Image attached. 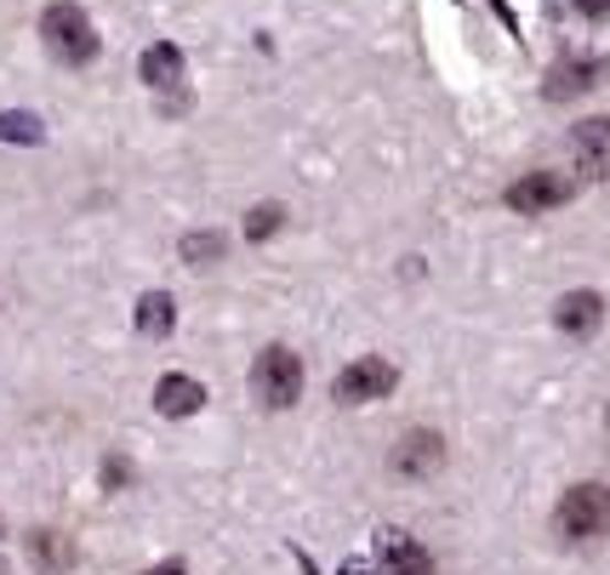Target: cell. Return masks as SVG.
<instances>
[{
    "label": "cell",
    "instance_id": "11",
    "mask_svg": "<svg viewBox=\"0 0 610 575\" xmlns=\"http://www.w3.org/2000/svg\"><path fill=\"white\" fill-rule=\"evenodd\" d=\"M29 558H35L41 575H63L75 564V547H69V535H57V530H35L29 535Z\"/></svg>",
    "mask_w": 610,
    "mask_h": 575
},
{
    "label": "cell",
    "instance_id": "5",
    "mask_svg": "<svg viewBox=\"0 0 610 575\" xmlns=\"http://www.w3.org/2000/svg\"><path fill=\"white\" fill-rule=\"evenodd\" d=\"M570 194H576V188H570V177H559V172H525L514 188H507V211L542 217V211H559Z\"/></svg>",
    "mask_w": 610,
    "mask_h": 575
},
{
    "label": "cell",
    "instance_id": "14",
    "mask_svg": "<svg viewBox=\"0 0 610 575\" xmlns=\"http://www.w3.org/2000/svg\"><path fill=\"white\" fill-rule=\"evenodd\" d=\"M570 149L588 154V160H599V154L610 149V115H593V120L576 126V131H570Z\"/></svg>",
    "mask_w": 610,
    "mask_h": 575
},
{
    "label": "cell",
    "instance_id": "4",
    "mask_svg": "<svg viewBox=\"0 0 610 575\" xmlns=\"http://www.w3.org/2000/svg\"><path fill=\"white\" fill-rule=\"evenodd\" d=\"M399 388V370L388 365V359H377V354H365V359H354L343 377H336V404H377V399H388Z\"/></svg>",
    "mask_w": 610,
    "mask_h": 575
},
{
    "label": "cell",
    "instance_id": "2",
    "mask_svg": "<svg viewBox=\"0 0 610 575\" xmlns=\"http://www.w3.org/2000/svg\"><path fill=\"white\" fill-rule=\"evenodd\" d=\"M565 541H599L610 535V485H570L559 513H554Z\"/></svg>",
    "mask_w": 610,
    "mask_h": 575
},
{
    "label": "cell",
    "instance_id": "8",
    "mask_svg": "<svg viewBox=\"0 0 610 575\" xmlns=\"http://www.w3.org/2000/svg\"><path fill=\"white\" fill-rule=\"evenodd\" d=\"M377 564H383V575H434L428 547L405 530H377Z\"/></svg>",
    "mask_w": 610,
    "mask_h": 575
},
{
    "label": "cell",
    "instance_id": "16",
    "mask_svg": "<svg viewBox=\"0 0 610 575\" xmlns=\"http://www.w3.org/2000/svg\"><path fill=\"white\" fill-rule=\"evenodd\" d=\"M223 251H228L223 234H189L183 240V262L189 268H212V262H223Z\"/></svg>",
    "mask_w": 610,
    "mask_h": 575
},
{
    "label": "cell",
    "instance_id": "15",
    "mask_svg": "<svg viewBox=\"0 0 610 575\" xmlns=\"http://www.w3.org/2000/svg\"><path fill=\"white\" fill-rule=\"evenodd\" d=\"M41 138H46L41 115H23V109H7V115H0V143H41Z\"/></svg>",
    "mask_w": 610,
    "mask_h": 575
},
{
    "label": "cell",
    "instance_id": "23",
    "mask_svg": "<svg viewBox=\"0 0 610 575\" xmlns=\"http://www.w3.org/2000/svg\"><path fill=\"white\" fill-rule=\"evenodd\" d=\"M0 530H7V524H0Z\"/></svg>",
    "mask_w": 610,
    "mask_h": 575
},
{
    "label": "cell",
    "instance_id": "10",
    "mask_svg": "<svg viewBox=\"0 0 610 575\" xmlns=\"http://www.w3.org/2000/svg\"><path fill=\"white\" fill-rule=\"evenodd\" d=\"M154 411L160 416H194V411H206V388L194 377H183V370H172V377L154 382Z\"/></svg>",
    "mask_w": 610,
    "mask_h": 575
},
{
    "label": "cell",
    "instance_id": "20",
    "mask_svg": "<svg viewBox=\"0 0 610 575\" xmlns=\"http://www.w3.org/2000/svg\"><path fill=\"white\" fill-rule=\"evenodd\" d=\"M336 575H383V564H365V558H349Z\"/></svg>",
    "mask_w": 610,
    "mask_h": 575
},
{
    "label": "cell",
    "instance_id": "9",
    "mask_svg": "<svg viewBox=\"0 0 610 575\" xmlns=\"http://www.w3.org/2000/svg\"><path fill=\"white\" fill-rule=\"evenodd\" d=\"M554 325L582 343V336H593V330L604 325V296H599V291H565L559 308H554Z\"/></svg>",
    "mask_w": 610,
    "mask_h": 575
},
{
    "label": "cell",
    "instance_id": "7",
    "mask_svg": "<svg viewBox=\"0 0 610 575\" xmlns=\"http://www.w3.org/2000/svg\"><path fill=\"white\" fill-rule=\"evenodd\" d=\"M446 467V438H439L434 427H411L394 445V473H405V479H428V473Z\"/></svg>",
    "mask_w": 610,
    "mask_h": 575
},
{
    "label": "cell",
    "instance_id": "13",
    "mask_svg": "<svg viewBox=\"0 0 610 575\" xmlns=\"http://www.w3.org/2000/svg\"><path fill=\"white\" fill-rule=\"evenodd\" d=\"M172 325H178V302L165 291H143L138 296V330L143 336H172Z\"/></svg>",
    "mask_w": 610,
    "mask_h": 575
},
{
    "label": "cell",
    "instance_id": "17",
    "mask_svg": "<svg viewBox=\"0 0 610 575\" xmlns=\"http://www.w3.org/2000/svg\"><path fill=\"white\" fill-rule=\"evenodd\" d=\"M280 223H286V211H280V206H252V211H246V240H252V246L275 240Z\"/></svg>",
    "mask_w": 610,
    "mask_h": 575
},
{
    "label": "cell",
    "instance_id": "1",
    "mask_svg": "<svg viewBox=\"0 0 610 575\" xmlns=\"http://www.w3.org/2000/svg\"><path fill=\"white\" fill-rule=\"evenodd\" d=\"M41 41L57 63H69V69H86V63L97 57V29L92 18L75 7V0H57V7L41 12Z\"/></svg>",
    "mask_w": 610,
    "mask_h": 575
},
{
    "label": "cell",
    "instance_id": "22",
    "mask_svg": "<svg viewBox=\"0 0 610 575\" xmlns=\"http://www.w3.org/2000/svg\"><path fill=\"white\" fill-rule=\"evenodd\" d=\"M0 575H7V564H0Z\"/></svg>",
    "mask_w": 610,
    "mask_h": 575
},
{
    "label": "cell",
    "instance_id": "6",
    "mask_svg": "<svg viewBox=\"0 0 610 575\" xmlns=\"http://www.w3.org/2000/svg\"><path fill=\"white\" fill-rule=\"evenodd\" d=\"M599 80H604V57H559L548 69V80H542V97H548V104H570V97L593 91Z\"/></svg>",
    "mask_w": 610,
    "mask_h": 575
},
{
    "label": "cell",
    "instance_id": "19",
    "mask_svg": "<svg viewBox=\"0 0 610 575\" xmlns=\"http://www.w3.org/2000/svg\"><path fill=\"white\" fill-rule=\"evenodd\" d=\"M126 479H131V467H126L120 456H109V462H104V485H109V490H120Z\"/></svg>",
    "mask_w": 610,
    "mask_h": 575
},
{
    "label": "cell",
    "instance_id": "18",
    "mask_svg": "<svg viewBox=\"0 0 610 575\" xmlns=\"http://www.w3.org/2000/svg\"><path fill=\"white\" fill-rule=\"evenodd\" d=\"M570 7H576V18H588V23L610 18V0H570Z\"/></svg>",
    "mask_w": 610,
    "mask_h": 575
},
{
    "label": "cell",
    "instance_id": "21",
    "mask_svg": "<svg viewBox=\"0 0 610 575\" xmlns=\"http://www.w3.org/2000/svg\"><path fill=\"white\" fill-rule=\"evenodd\" d=\"M143 575H189L178 558H165V564H154V569H143Z\"/></svg>",
    "mask_w": 610,
    "mask_h": 575
},
{
    "label": "cell",
    "instance_id": "12",
    "mask_svg": "<svg viewBox=\"0 0 610 575\" xmlns=\"http://www.w3.org/2000/svg\"><path fill=\"white\" fill-rule=\"evenodd\" d=\"M183 69H189V63H183V52H178L172 41H160V46L143 52V80H149L154 91H172V86L183 80Z\"/></svg>",
    "mask_w": 610,
    "mask_h": 575
},
{
    "label": "cell",
    "instance_id": "3",
    "mask_svg": "<svg viewBox=\"0 0 610 575\" xmlns=\"http://www.w3.org/2000/svg\"><path fill=\"white\" fill-rule=\"evenodd\" d=\"M252 393L268 404V411H291L302 399V359L291 348H263L252 365Z\"/></svg>",
    "mask_w": 610,
    "mask_h": 575
}]
</instances>
